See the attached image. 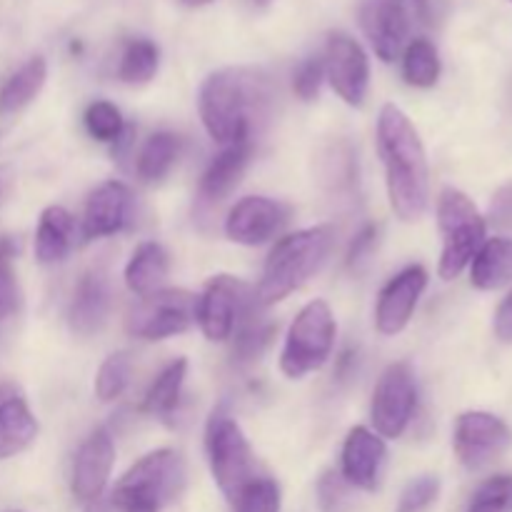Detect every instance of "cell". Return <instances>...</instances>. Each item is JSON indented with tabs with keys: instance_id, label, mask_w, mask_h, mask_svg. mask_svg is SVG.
I'll use <instances>...</instances> for the list:
<instances>
[{
	"instance_id": "obj_1",
	"label": "cell",
	"mask_w": 512,
	"mask_h": 512,
	"mask_svg": "<svg viewBox=\"0 0 512 512\" xmlns=\"http://www.w3.org/2000/svg\"><path fill=\"white\" fill-rule=\"evenodd\" d=\"M273 83L260 68H220L200 85V120L220 145L253 140V130L268 115Z\"/></svg>"
},
{
	"instance_id": "obj_2",
	"label": "cell",
	"mask_w": 512,
	"mask_h": 512,
	"mask_svg": "<svg viewBox=\"0 0 512 512\" xmlns=\"http://www.w3.org/2000/svg\"><path fill=\"white\" fill-rule=\"evenodd\" d=\"M378 150L385 165L390 208L400 220L415 223L430 200L428 153L420 133L395 103H385L378 115Z\"/></svg>"
},
{
	"instance_id": "obj_3",
	"label": "cell",
	"mask_w": 512,
	"mask_h": 512,
	"mask_svg": "<svg viewBox=\"0 0 512 512\" xmlns=\"http://www.w3.org/2000/svg\"><path fill=\"white\" fill-rule=\"evenodd\" d=\"M333 243L335 230L330 225H313L280 238L265 260L263 278L253 293L255 303L260 308H270L303 288L323 268Z\"/></svg>"
},
{
	"instance_id": "obj_4",
	"label": "cell",
	"mask_w": 512,
	"mask_h": 512,
	"mask_svg": "<svg viewBox=\"0 0 512 512\" xmlns=\"http://www.w3.org/2000/svg\"><path fill=\"white\" fill-rule=\"evenodd\" d=\"M185 483H188V468L183 455L173 448L153 450L115 483L110 505L118 510L150 508L160 512V508L183 495Z\"/></svg>"
},
{
	"instance_id": "obj_5",
	"label": "cell",
	"mask_w": 512,
	"mask_h": 512,
	"mask_svg": "<svg viewBox=\"0 0 512 512\" xmlns=\"http://www.w3.org/2000/svg\"><path fill=\"white\" fill-rule=\"evenodd\" d=\"M438 225L443 233L438 273L443 280H455L488 240V220L480 215L470 195L458 188H445L438 198Z\"/></svg>"
},
{
	"instance_id": "obj_6",
	"label": "cell",
	"mask_w": 512,
	"mask_h": 512,
	"mask_svg": "<svg viewBox=\"0 0 512 512\" xmlns=\"http://www.w3.org/2000/svg\"><path fill=\"white\" fill-rule=\"evenodd\" d=\"M338 323L325 300H310L285 335L283 353H280V370L290 380H300L315 373L328 363L335 348Z\"/></svg>"
},
{
	"instance_id": "obj_7",
	"label": "cell",
	"mask_w": 512,
	"mask_h": 512,
	"mask_svg": "<svg viewBox=\"0 0 512 512\" xmlns=\"http://www.w3.org/2000/svg\"><path fill=\"white\" fill-rule=\"evenodd\" d=\"M205 455L210 473L228 500L255 478V458L238 420L225 410H215L205 425Z\"/></svg>"
},
{
	"instance_id": "obj_8",
	"label": "cell",
	"mask_w": 512,
	"mask_h": 512,
	"mask_svg": "<svg viewBox=\"0 0 512 512\" xmlns=\"http://www.w3.org/2000/svg\"><path fill=\"white\" fill-rule=\"evenodd\" d=\"M418 410V380L408 363H390L378 378L370 403V420L383 440H395L408 430Z\"/></svg>"
},
{
	"instance_id": "obj_9",
	"label": "cell",
	"mask_w": 512,
	"mask_h": 512,
	"mask_svg": "<svg viewBox=\"0 0 512 512\" xmlns=\"http://www.w3.org/2000/svg\"><path fill=\"white\" fill-rule=\"evenodd\" d=\"M453 448L460 465L478 473L498 463L512 448V428L488 410H468L455 420Z\"/></svg>"
},
{
	"instance_id": "obj_10",
	"label": "cell",
	"mask_w": 512,
	"mask_h": 512,
	"mask_svg": "<svg viewBox=\"0 0 512 512\" xmlns=\"http://www.w3.org/2000/svg\"><path fill=\"white\" fill-rule=\"evenodd\" d=\"M195 295L188 290H158L130 308L125 328L133 338L165 340L185 333L195 323Z\"/></svg>"
},
{
	"instance_id": "obj_11",
	"label": "cell",
	"mask_w": 512,
	"mask_h": 512,
	"mask_svg": "<svg viewBox=\"0 0 512 512\" xmlns=\"http://www.w3.org/2000/svg\"><path fill=\"white\" fill-rule=\"evenodd\" d=\"M253 300L255 295L240 278L215 275L195 300V320L210 343H223L235 333V325Z\"/></svg>"
},
{
	"instance_id": "obj_12",
	"label": "cell",
	"mask_w": 512,
	"mask_h": 512,
	"mask_svg": "<svg viewBox=\"0 0 512 512\" xmlns=\"http://www.w3.org/2000/svg\"><path fill=\"white\" fill-rule=\"evenodd\" d=\"M325 78L335 93L353 108H360L370 88V58L363 45L348 33H330L323 53Z\"/></svg>"
},
{
	"instance_id": "obj_13",
	"label": "cell",
	"mask_w": 512,
	"mask_h": 512,
	"mask_svg": "<svg viewBox=\"0 0 512 512\" xmlns=\"http://www.w3.org/2000/svg\"><path fill=\"white\" fill-rule=\"evenodd\" d=\"M290 220V208L280 200L265 198V195H250L238 200L225 218V235L233 243L265 245L283 233Z\"/></svg>"
},
{
	"instance_id": "obj_14",
	"label": "cell",
	"mask_w": 512,
	"mask_h": 512,
	"mask_svg": "<svg viewBox=\"0 0 512 512\" xmlns=\"http://www.w3.org/2000/svg\"><path fill=\"white\" fill-rule=\"evenodd\" d=\"M428 288V270L423 265H408L380 290L375 305V328L380 335H398L408 328L415 308Z\"/></svg>"
},
{
	"instance_id": "obj_15",
	"label": "cell",
	"mask_w": 512,
	"mask_h": 512,
	"mask_svg": "<svg viewBox=\"0 0 512 512\" xmlns=\"http://www.w3.org/2000/svg\"><path fill=\"white\" fill-rule=\"evenodd\" d=\"M360 28L375 55L385 63H393L408 45V5L405 0H365L360 5Z\"/></svg>"
},
{
	"instance_id": "obj_16",
	"label": "cell",
	"mask_w": 512,
	"mask_h": 512,
	"mask_svg": "<svg viewBox=\"0 0 512 512\" xmlns=\"http://www.w3.org/2000/svg\"><path fill=\"white\" fill-rule=\"evenodd\" d=\"M115 465V443L113 435L105 428L93 430L88 438L80 443L73 458V475H70V490L75 498L85 505H93L100 500L110 473Z\"/></svg>"
},
{
	"instance_id": "obj_17",
	"label": "cell",
	"mask_w": 512,
	"mask_h": 512,
	"mask_svg": "<svg viewBox=\"0 0 512 512\" xmlns=\"http://www.w3.org/2000/svg\"><path fill=\"white\" fill-rule=\"evenodd\" d=\"M385 463H388V445L378 433L363 425L350 430L340 453V475L350 488L368 490V493L378 490Z\"/></svg>"
},
{
	"instance_id": "obj_18",
	"label": "cell",
	"mask_w": 512,
	"mask_h": 512,
	"mask_svg": "<svg viewBox=\"0 0 512 512\" xmlns=\"http://www.w3.org/2000/svg\"><path fill=\"white\" fill-rule=\"evenodd\" d=\"M133 218V193L120 180H105L88 195L83 213V240L120 233Z\"/></svg>"
},
{
	"instance_id": "obj_19",
	"label": "cell",
	"mask_w": 512,
	"mask_h": 512,
	"mask_svg": "<svg viewBox=\"0 0 512 512\" xmlns=\"http://www.w3.org/2000/svg\"><path fill=\"white\" fill-rule=\"evenodd\" d=\"M110 315V283L103 270H88L80 275L68 305V325L80 338L98 333Z\"/></svg>"
},
{
	"instance_id": "obj_20",
	"label": "cell",
	"mask_w": 512,
	"mask_h": 512,
	"mask_svg": "<svg viewBox=\"0 0 512 512\" xmlns=\"http://www.w3.org/2000/svg\"><path fill=\"white\" fill-rule=\"evenodd\" d=\"M253 155V140H238V143L223 145L218 155L210 160L198 185V198L205 205H218L238 188L245 168Z\"/></svg>"
},
{
	"instance_id": "obj_21",
	"label": "cell",
	"mask_w": 512,
	"mask_h": 512,
	"mask_svg": "<svg viewBox=\"0 0 512 512\" xmlns=\"http://www.w3.org/2000/svg\"><path fill=\"white\" fill-rule=\"evenodd\" d=\"M38 438V420L13 385H0V460L25 453Z\"/></svg>"
},
{
	"instance_id": "obj_22",
	"label": "cell",
	"mask_w": 512,
	"mask_h": 512,
	"mask_svg": "<svg viewBox=\"0 0 512 512\" xmlns=\"http://www.w3.org/2000/svg\"><path fill=\"white\" fill-rule=\"evenodd\" d=\"M75 245V218L63 205H50L40 213L35 230V258L43 265L63 263Z\"/></svg>"
},
{
	"instance_id": "obj_23",
	"label": "cell",
	"mask_w": 512,
	"mask_h": 512,
	"mask_svg": "<svg viewBox=\"0 0 512 512\" xmlns=\"http://www.w3.org/2000/svg\"><path fill=\"white\" fill-rule=\"evenodd\" d=\"M470 283L483 293H495L512 285V238H488L470 263Z\"/></svg>"
},
{
	"instance_id": "obj_24",
	"label": "cell",
	"mask_w": 512,
	"mask_h": 512,
	"mask_svg": "<svg viewBox=\"0 0 512 512\" xmlns=\"http://www.w3.org/2000/svg\"><path fill=\"white\" fill-rule=\"evenodd\" d=\"M168 273V250L160 243H155V240H148V243H140L133 250V255H130L128 265H125V285L130 288V293L145 298V295H153L158 290H163Z\"/></svg>"
},
{
	"instance_id": "obj_25",
	"label": "cell",
	"mask_w": 512,
	"mask_h": 512,
	"mask_svg": "<svg viewBox=\"0 0 512 512\" xmlns=\"http://www.w3.org/2000/svg\"><path fill=\"white\" fill-rule=\"evenodd\" d=\"M48 80V63L43 55L25 60L0 88V115H13L33 103Z\"/></svg>"
},
{
	"instance_id": "obj_26",
	"label": "cell",
	"mask_w": 512,
	"mask_h": 512,
	"mask_svg": "<svg viewBox=\"0 0 512 512\" xmlns=\"http://www.w3.org/2000/svg\"><path fill=\"white\" fill-rule=\"evenodd\" d=\"M180 153H183V138L168 130H160L153 133L145 145L140 148L138 160H135V170H138V178L143 183H160V180L168 178L170 170L178 163Z\"/></svg>"
},
{
	"instance_id": "obj_27",
	"label": "cell",
	"mask_w": 512,
	"mask_h": 512,
	"mask_svg": "<svg viewBox=\"0 0 512 512\" xmlns=\"http://www.w3.org/2000/svg\"><path fill=\"white\" fill-rule=\"evenodd\" d=\"M258 310L263 308L253 300V303L245 308L243 318L238 320V325H235L233 360L238 365H250L255 363V360L263 358V353L270 348L275 333H278V325L255 315Z\"/></svg>"
},
{
	"instance_id": "obj_28",
	"label": "cell",
	"mask_w": 512,
	"mask_h": 512,
	"mask_svg": "<svg viewBox=\"0 0 512 512\" xmlns=\"http://www.w3.org/2000/svg\"><path fill=\"white\" fill-rule=\"evenodd\" d=\"M185 378H188V360L178 358L173 363L165 365L155 380L150 383L148 393H145L143 410L150 415H158V418H165V415H173V410L178 408L180 395H183Z\"/></svg>"
},
{
	"instance_id": "obj_29",
	"label": "cell",
	"mask_w": 512,
	"mask_h": 512,
	"mask_svg": "<svg viewBox=\"0 0 512 512\" xmlns=\"http://www.w3.org/2000/svg\"><path fill=\"white\" fill-rule=\"evenodd\" d=\"M443 73L440 53L433 40L415 38L403 50V78L413 88H433Z\"/></svg>"
},
{
	"instance_id": "obj_30",
	"label": "cell",
	"mask_w": 512,
	"mask_h": 512,
	"mask_svg": "<svg viewBox=\"0 0 512 512\" xmlns=\"http://www.w3.org/2000/svg\"><path fill=\"white\" fill-rule=\"evenodd\" d=\"M160 68L158 43L148 38H133L125 43L118 63V78L128 85H145Z\"/></svg>"
},
{
	"instance_id": "obj_31",
	"label": "cell",
	"mask_w": 512,
	"mask_h": 512,
	"mask_svg": "<svg viewBox=\"0 0 512 512\" xmlns=\"http://www.w3.org/2000/svg\"><path fill=\"white\" fill-rule=\"evenodd\" d=\"M130 373H133V360L125 350L108 355V358L100 363L98 375H95V395H98L100 403H113L120 395L125 393L130 383Z\"/></svg>"
},
{
	"instance_id": "obj_32",
	"label": "cell",
	"mask_w": 512,
	"mask_h": 512,
	"mask_svg": "<svg viewBox=\"0 0 512 512\" xmlns=\"http://www.w3.org/2000/svg\"><path fill=\"white\" fill-rule=\"evenodd\" d=\"M280 505H283L280 485L273 478H258V475L233 498L235 512H280Z\"/></svg>"
},
{
	"instance_id": "obj_33",
	"label": "cell",
	"mask_w": 512,
	"mask_h": 512,
	"mask_svg": "<svg viewBox=\"0 0 512 512\" xmlns=\"http://www.w3.org/2000/svg\"><path fill=\"white\" fill-rule=\"evenodd\" d=\"M85 130L90 133V138L100 140V143H118L120 135L125 130V120L120 115V110L115 108L108 100H95L85 108L83 115Z\"/></svg>"
},
{
	"instance_id": "obj_34",
	"label": "cell",
	"mask_w": 512,
	"mask_h": 512,
	"mask_svg": "<svg viewBox=\"0 0 512 512\" xmlns=\"http://www.w3.org/2000/svg\"><path fill=\"white\" fill-rule=\"evenodd\" d=\"M465 512H512V473L483 480Z\"/></svg>"
},
{
	"instance_id": "obj_35",
	"label": "cell",
	"mask_w": 512,
	"mask_h": 512,
	"mask_svg": "<svg viewBox=\"0 0 512 512\" xmlns=\"http://www.w3.org/2000/svg\"><path fill=\"white\" fill-rule=\"evenodd\" d=\"M13 240L0 238V320L13 318L20 310V285L13 268Z\"/></svg>"
},
{
	"instance_id": "obj_36",
	"label": "cell",
	"mask_w": 512,
	"mask_h": 512,
	"mask_svg": "<svg viewBox=\"0 0 512 512\" xmlns=\"http://www.w3.org/2000/svg\"><path fill=\"white\" fill-rule=\"evenodd\" d=\"M440 488L443 485H440L438 475H420V478H413L405 485L403 493H400L395 512H428L438 503Z\"/></svg>"
},
{
	"instance_id": "obj_37",
	"label": "cell",
	"mask_w": 512,
	"mask_h": 512,
	"mask_svg": "<svg viewBox=\"0 0 512 512\" xmlns=\"http://www.w3.org/2000/svg\"><path fill=\"white\" fill-rule=\"evenodd\" d=\"M325 80V68L323 58H308L298 65L293 75V90L300 100L310 103V100L318 98L320 85Z\"/></svg>"
},
{
	"instance_id": "obj_38",
	"label": "cell",
	"mask_w": 512,
	"mask_h": 512,
	"mask_svg": "<svg viewBox=\"0 0 512 512\" xmlns=\"http://www.w3.org/2000/svg\"><path fill=\"white\" fill-rule=\"evenodd\" d=\"M348 488L350 485L345 483L343 475L328 470V473H325L318 483V500H320V508H323V512H345L348 510Z\"/></svg>"
},
{
	"instance_id": "obj_39",
	"label": "cell",
	"mask_w": 512,
	"mask_h": 512,
	"mask_svg": "<svg viewBox=\"0 0 512 512\" xmlns=\"http://www.w3.org/2000/svg\"><path fill=\"white\" fill-rule=\"evenodd\" d=\"M375 245H378V225H368L358 233V238L353 240L348 253V268L360 270L375 253Z\"/></svg>"
},
{
	"instance_id": "obj_40",
	"label": "cell",
	"mask_w": 512,
	"mask_h": 512,
	"mask_svg": "<svg viewBox=\"0 0 512 512\" xmlns=\"http://www.w3.org/2000/svg\"><path fill=\"white\" fill-rule=\"evenodd\" d=\"M488 218L495 228L510 230L512 233V180L495 190L493 200H490Z\"/></svg>"
},
{
	"instance_id": "obj_41",
	"label": "cell",
	"mask_w": 512,
	"mask_h": 512,
	"mask_svg": "<svg viewBox=\"0 0 512 512\" xmlns=\"http://www.w3.org/2000/svg\"><path fill=\"white\" fill-rule=\"evenodd\" d=\"M493 330L495 335H498V340H503V343H512V290L503 300H500L498 310H495Z\"/></svg>"
},
{
	"instance_id": "obj_42",
	"label": "cell",
	"mask_w": 512,
	"mask_h": 512,
	"mask_svg": "<svg viewBox=\"0 0 512 512\" xmlns=\"http://www.w3.org/2000/svg\"><path fill=\"white\" fill-rule=\"evenodd\" d=\"M183 5H188V8H205V5L215 3V0H180Z\"/></svg>"
},
{
	"instance_id": "obj_43",
	"label": "cell",
	"mask_w": 512,
	"mask_h": 512,
	"mask_svg": "<svg viewBox=\"0 0 512 512\" xmlns=\"http://www.w3.org/2000/svg\"><path fill=\"white\" fill-rule=\"evenodd\" d=\"M88 512H108V508H105V505L100 503V500H95V503L88 508Z\"/></svg>"
},
{
	"instance_id": "obj_44",
	"label": "cell",
	"mask_w": 512,
	"mask_h": 512,
	"mask_svg": "<svg viewBox=\"0 0 512 512\" xmlns=\"http://www.w3.org/2000/svg\"><path fill=\"white\" fill-rule=\"evenodd\" d=\"M123 512H158V510H150V508H130V510H123Z\"/></svg>"
},
{
	"instance_id": "obj_45",
	"label": "cell",
	"mask_w": 512,
	"mask_h": 512,
	"mask_svg": "<svg viewBox=\"0 0 512 512\" xmlns=\"http://www.w3.org/2000/svg\"><path fill=\"white\" fill-rule=\"evenodd\" d=\"M268 3H270V0H253V5H258V8H265Z\"/></svg>"
},
{
	"instance_id": "obj_46",
	"label": "cell",
	"mask_w": 512,
	"mask_h": 512,
	"mask_svg": "<svg viewBox=\"0 0 512 512\" xmlns=\"http://www.w3.org/2000/svg\"><path fill=\"white\" fill-rule=\"evenodd\" d=\"M0 195H3V178H0Z\"/></svg>"
},
{
	"instance_id": "obj_47",
	"label": "cell",
	"mask_w": 512,
	"mask_h": 512,
	"mask_svg": "<svg viewBox=\"0 0 512 512\" xmlns=\"http://www.w3.org/2000/svg\"><path fill=\"white\" fill-rule=\"evenodd\" d=\"M415 3H425V0H415Z\"/></svg>"
},
{
	"instance_id": "obj_48",
	"label": "cell",
	"mask_w": 512,
	"mask_h": 512,
	"mask_svg": "<svg viewBox=\"0 0 512 512\" xmlns=\"http://www.w3.org/2000/svg\"><path fill=\"white\" fill-rule=\"evenodd\" d=\"M8 512H23V510H8Z\"/></svg>"
},
{
	"instance_id": "obj_49",
	"label": "cell",
	"mask_w": 512,
	"mask_h": 512,
	"mask_svg": "<svg viewBox=\"0 0 512 512\" xmlns=\"http://www.w3.org/2000/svg\"><path fill=\"white\" fill-rule=\"evenodd\" d=\"M510 3H512V0H510Z\"/></svg>"
}]
</instances>
